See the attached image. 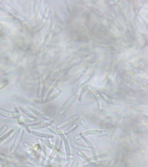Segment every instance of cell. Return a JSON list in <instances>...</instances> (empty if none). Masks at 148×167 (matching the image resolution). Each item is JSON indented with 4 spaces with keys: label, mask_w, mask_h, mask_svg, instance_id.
I'll return each mask as SVG.
<instances>
[{
    "label": "cell",
    "mask_w": 148,
    "mask_h": 167,
    "mask_svg": "<svg viewBox=\"0 0 148 167\" xmlns=\"http://www.w3.org/2000/svg\"><path fill=\"white\" fill-rule=\"evenodd\" d=\"M57 135L59 136L61 139L63 141V144H64L66 151V159L68 161L71 159V156H72L70 144L65 135L63 134V132L61 129L57 128Z\"/></svg>",
    "instance_id": "cell-1"
},
{
    "label": "cell",
    "mask_w": 148,
    "mask_h": 167,
    "mask_svg": "<svg viewBox=\"0 0 148 167\" xmlns=\"http://www.w3.org/2000/svg\"><path fill=\"white\" fill-rule=\"evenodd\" d=\"M24 131V129L23 128H20L19 129L14 143H13V145H12L11 149H10V152L11 153H13L17 150L21 142L22 138H23Z\"/></svg>",
    "instance_id": "cell-2"
},
{
    "label": "cell",
    "mask_w": 148,
    "mask_h": 167,
    "mask_svg": "<svg viewBox=\"0 0 148 167\" xmlns=\"http://www.w3.org/2000/svg\"><path fill=\"white\" fill-rule=\"evenodd\" d=\"M79 95V93H77L75 94L74 95H73L68 101H66L63 104V105L61 108V110H60V115H63V114H64L65 113L66 111L70 108L71 105L75 102V101H76V100L77 99V98H78Z\"/></svg>",
    "instance_id": "cell-3"
},
{
    "label": "cell",
    "mask_w": 148,
    "mask_h": 167,
    "mask_svg": "<svg viewBox=\"0 0 148 167\" xmlns=\"http://www.w3.org/2000/svg\"><path fill=\"white\" fill-rule=\"evenodd\" d=\"M109 133L107 130H90L79 134L80 136L87 137L88 136H105Z\"/></svg>",
    "instance_id": "cell-4"
},
{
    "label": "cell",
    "mask_w": 148,
    "mask_h": 167,
    "mask_svg": "<svg viewBox=\"0 0 148 167\" xmlns=\"http://www.w3.org/2000/svg\"><path fill=\"white\" fill-rule=\"evenodd\" d=\"M87 88L88 89L90 90V92L93 94V95H94V97H95L96 99V102H97V106H98V109H99V110L101 111L103 110V102H102V99H101V96L100 93L97 91V89H96L95 88L93 87L91 85H88Z\"/></svg>",
    "instance_id": "cell-5"
},
{
    "label": "cell",
    "mask_w": 148,
    "mask_h": 167,
    "mask_svg": "<svg viewBox=\"0 0 148 167\" xmlns=\"http://www.w3.org/2000/svg\"><path fill=\"white\" fill-rule=\"evenodd\" d=\"M54 122V120L51 119L48 120V121L44 122H42L37 124L34 125L29 126V128L31 130H38V129H43L48 127L53 124Z\"/></svg>",
    "instance_id": "cell-6"
},
{
    "label": "cell",
    "mask_w": 148,
    "mask_h": 167,
    "mask_svg": "<svg viewBox=\"0 0 148 167\" xmlns=\"http://www.w3.org/2000/svg\"><path fill=\"white\" fill-rule=\"evenodd\" d=\"M82 138L83 140V141L85 142V143L87 145V147H88L90 150L91 151L92 153L93 156L97 155V152H96V149L93 145V144L86 137L83 136H80L79 135L76 136L74 137L75 139L78 140L79 139Z\"/></svg>",
    "instance_id": "cell-7"
},
{
    "label": "cell",
    "mask_w": 148,
    "mask_h": 167,
    "mask_svg": "<svg viewBox=\"0 0 148 167\" xmlns=\"http://www.w3.org/2000/svg\"><path fill=\"white\" fill-rule=\"evenodd\" d=\"M16 131L15 129H12L9 131L8 133L5 134L4 136H2L0 138V145L8 143L9 141L13 138L15 134Z\"/></svg>",
    "instance_id": "cell-8"
},
{
    "label": "cell",
    "mask_w": 148,
    "mask_h": 167,
    "mask_svg": "<svg viewBox=\"0 0 148 167\" xmlns=\"http://www.w3.org/2000/svg\"><path fill=\"white\" fill-rule=\"evenodd\" d=\"M66 137L67 138L68 141H69V144H71L72 147L74 148V149L86 151H90V150L87 146L76 142L74 141L69 136V135H66Z\"/></svg>",
    "instance_id": "cell-9"
},
{
    "label": "cell",
    "mask_w": 148,
    "mask_h": 167,
    "mask_svg": "<svg viewBox=\"0 0 148 167\" xmlns=\"http://www.w3.org/2000/svg\"><path fill=\"white\" fill-rule=\"evenodd\" d=\"M61 144L62 140L61 138L58 139L56 141L55 145H54V148L52 149L53 151H52L48 161L49 163L53 161L54 157H55V156L58 153Z\"/></svg>",
    "instance_id": "cell-10"
},
{
    "label": "cell",
    "mask_w": 148,
    "mask_h": 167,
    "mask_svg": "<svg viewBox=\"0 0 148 167\" xmlns=\"http://www.w3.org/2000/svg\"><path fill=\"white\" fill-rule=\"evenodd\" d=\"M78 118L79 115H77V114H75V115H73V116L71 117L70 119H68L67 121H66L58 125V126H57V128L61 129L67 127L71 125L73 123L76 122L78 119Z\"/></svg>",
    "instance_id": "cell-11"
},
{
    "label": "cell",
    "mask_w": 148,
    "mask_h": 167,
    "mask_svg": "<svg viewBox=\"0 0 148 167\" xmlns=\"http://www.w3.org/2000/svg\"><path fill=\"white\" fill-rule=\"evenodd\" d=\"M28 108L29 110L36 118H40L42 119L46 120H50V116L45 115L44 114L42 113L41 111L36 110V109L31 106L28 107Z\"/></svg>",
    "instance_id": "cell-12"
},
{
    "label": "cell",
    "mask_w": 148,
    "mask_h": 167,
    "mask_svg": "<svg viewBox=\"0 0 148 167\" xmlns=\"http://www.w3.org/2000/svg\"><path fill=\"white\" fill-rule=\"evenodd\" d=\"M123 120V116H120V117H119L118 119H117V120L115 126H114V127H113V131H112V133H111V136H110V138L111 139V140L115 138V137H116V135H117V133L118 131L119 128H120V127L121 125Z\"/></svg>",
    "instance_id": "cell-13"
},
{
    "label": "cell",
    "mask_w": 148,
    "mask_h": 167,
    "mask_svg": "<svg viewBox=\"0 0 148 167\" xmlns=\"http://www.w3.org/2000/svg\"><path fill=\"white\" fill-rule=\"evenodd\" d=\"M0 115L8 119L17 118L21 116V114L19 112H9L1 108H0Z\"/></svg>",
    "instance_id": "cell-14"
},
{
    "label": "cell",
    "mask_w": 148,
    "mask_h": 167,
    "mask_svg": "<svg viewBox=\"0 0 148 167\" xmlns=\"http://www.w3.org/2000/svg\"><path fill=\"white\" fill-rule=\"evenodd\" d=\"M101 97L104 99V100L106 102L109 103V104H112L115 105H121L122 103L121 101L118 100L113 98V97H110L107 95H106L104 93H102L101 94Z\"/></svg>",
    "instance_id": "cell-15"
},
{
    "label": "cell",
    "mask_w": 148,
    "mask_h": 167,
    "mask_svg": "<svg viewBox=\"0 0 148 167\" xmlns=\"http://www.w3.org/2000/svg\"><path fill=\"white\" fill-rule=\"evenodd\" d=\"M30 133L35 136L43 138L53 139L54 138V136L53 135L38 132V131H35V130H31Z\"/></svg>",
    "instance_id": "cell-16"
},
{
    "label": "cell",
    "mask_w": 148,
    "mask_h": 167,
    "mask_svg": "<svg viewBox=\"0 0 148 167\" xmlns=\"http://www.w3.org/2000/svg\"><path fill=\"white\" fill-rule=\"evenodd\" d=\"M107 156L108 155L106 154H101L98 155L93 156V157L88 158L87 160L85 161V162H84V164H88V163H91V162H93V161H98L100 159L106 158Z\"/></svg>",
    "instance_id": "cell-17"
},
{
    "label": "cell",
    "mask_w": 148,
    "mask_h": 167,
    "mask_svg": "<svg viewBox=\"0 0 148 167\" xmlns=\"http://www.w3.org/2000/svg\"><path fill=\"white\" fill-rule=\"evenodd\" d=\"M60 81H61V79H57V80L54 82V83H53L51 86H50V89H49L48 90L46 94L45 95L44 97V99H43V101H42V103L44 102V101H45L48 97L50 95V94H51L52 93V92H53V90H54V89L56 88V87L58 86V84L59 83Z\"/></svg>",
    "instance_id": "cell-18"
},
{
    "label": "cell",
    "mask_w": 148,
    "mask_h": 167,
    "mask_svg": "<svg viewBox=\"0 0 148 167\" xmlns=\"http://www.w3.org/2000/svg\"><path fill=\"white\" fill-rule=\"evenodd\" d=\"M37 141L38 144L41 148L42 151V155L45 158L47 155V151L46 146L44 144L43 142V141L40 138L37 139Z\"/></svg>",
    "instance_id": "cell-19"
},
{
    "label": "cell",
    "mask_w": 148,
    "mask_h": 167,
    "mask_svg": "<svg viewBox=\"0 0 148 167\" xmlns=\"http://www.w3.org/2000/svg\"><path fill=\"white\" fill-rule=\"evenodd\" d=\"M21 152L22 154L24 156V157H25L28 161H29L31 163L33 164L36 167H42V166L39 165L38 163H36V162L29 155V154H28L27 153V152H26L24 150H21Z\"/></svg>",
    "instance_id": "cell-20"
},
{
    "label": "cell",
    "mask_w": 148,
    "mask_h": 167,
    "mask_svg": "<svg viewBox=\"0 0 148 167\" xmlns=\"http://www.w3.org/2000/svg\"><path fill=\"white\" fill-rule=\"evenodd\" d=\"M24 146L26 147V149H28L30 154L34 156L39 155L37 153V152L36 151L34 147H33L32 145L27 142H24Z\"/></svg>",
    "instance_id": "cell-21"
},
{
    "label": "cell",
    "mask_w": 148,
    "mask_h": 167,
    "mask_svg": "<svg viewBox=\"0 0 148 167\" xmlns=\"http://www.w3.org/2000/svg\"><path fill=\"white\" fill-rule=\"evenodd\" d=\"M62 92V89L59 90L58 92H56L53 94L52 95L50 96L47 99V100L44 102H43V103H48V102H50L51 101H53L55 98H56V97H58V96H59Z\"/></svg>",
    "instance_id": "cell-22"
},
{
    "label": "cell",
    "mask_w": 148,
    "mask_h": 167,
    "mask_svg": "<svg viewBox=\"0 0 148 167\" xmlns=\"http://www.w3.org/2000/svg\"><path fill=\"white\" fill-rule=\"evenodd\" d=\"M44 83L42 81H40L38 85V89H37V95L38 97H41L43 96L44 94Z\"/></svg>",
    "instance_id": "cell-23"
},
{
    "label": "cell",
    "mask_w": 148,
    "mask_h": 167,
    "mask_svg": "<svg viewBox=\"0 0 148 167\" xmlns=\"http://www.w3.org/2000/svg\"><path fill=\"white\" fill-rule=\"evenodd\" d=\"M77 125L76 124H74L72 125L69 127L66 128V129H65L63 132V134L65 135H68L69 133H71V132H73L74 130H75L77 129Z\"/></svg>",
    "instance_id": "cell-24"
},
{
    "label": "cell",
    "mask_w": 148,
    "mask_h": 167,
    "mask_svg": "<svg viewBox=\"0 0 148 167\" xmlns=\"http://www.w3.org/2000/svg\"><path fill=\"white\" fill-rule=\"evenodd\" d=\"M20 109L22 111V112L24 114H26V115H28V117H30V118H33V119H38V118H36V116H34L31 111H30L28 110L27 109L24 108L23 107H20Z\"/></svg>",
    "instance_id": "cell-25"
},
{
    "label": "cell",
    "mask_w": 148,
    "mask_h": 167,
    "mask_svg": "<svg viewBox=\"0 0 148 167\" xmlns=\"http://www.w3.org/2000/svg\"><path fill=\"white\" fill-rule=\"evenodd\" d=\"M43 141L44 144L49 149H51L52 150L54 148V145L52 144V143H50V141L48 140V139L47 138H43Z\"/></svg>",
    "instance_id": "cell-26"
},
{
    "label": "cell",
    "mask_w": 148,
    "mask_h": 167,
    "mask_svg": "<svg viewBox=\"0 0 148 167\" xmlns=\"http://www.w3.org/2000/svg\"><path fill=\"white\" fill-rule=\"evenodd\" d=\"M80 123L81 126L83 127V128H84L85 130H86V131H88L90 130V128L89 127L87 124L86 123V122H85L84 120L82 119L80 120Z\"/></svg>",
    "instance_id": "cell-27"
},
{
    "label": "cell",
    "mask_w": 148,
    "mask_h": 167,
    "mask_svg": "<svg viewBox=\"0 0 148 167\" xmlns=\"http://www.w3.org/2000/svg\"><path fill=\"white\" fill-rule=\"evenodd\" d=\"M77 154L81 158H83V160H85V161H86V160L88 159V157H87V156L81 151H78Z\"/></svg>",
    "instance_id": "cell-28"
},
{
    "label": "cell",
    "mask_w": 148,
    "mask_h": 167,
    "mask_svg": "<svg viewBox=\"0 0 148 167\" xmlns=\"http://www.w3.org/2000/svg\"><path fill=\"white\" fill-rule=\"evenodd\" d=\"M53 159H54V161L58 162V163H63L68 162L67 159H65V158H55Z\"/></svg>",
    "instance_id": "cell-29"
},
{
    "label": "cell",
    "mask_w": 148,
    "mask_h": 167,
    "mask_svg": "<svg viewBox=\"0 0 148 167\" xmlns=\"http://www.w3.org/2000/svg\"><path fill=\"white\" fill-rule=\"evenodd\" d=\"M8 129V126L7 125L4 126L0 129V137L4 134V132Z\"/></svg>",
    "instance_id": "cell-30"
},
{
    "label": "cell",
    "mask_w": 148,
    "mask_h": 167,
    "mask_svg": "<svg viewBox=\"0 0 148 167\" xmlns=\"http://www.w3.org/2000/svg\"><path fill=\"white\" fill-rule=\"evenodd\" d=\"M47 128L50 130V131H51V132H52L53 133H54V134L57 135V128H55V127H53L50 126L47 127Z\"/></svg>",
    "instance_id": "cell-31"
},
{
    "label": "cell",
    "mask_w": 148,
    "mask_h": 167,
    "mask_svg": "<svg viewBox=\"0 0 148 167\" xmlns=\"http://www.w3.org/2000/svg\"><path fill=\"white\" fill-rule=\"evenodd\" d=\"M96 164L94 162H91V163H88V164L86 165V166H84L82 167H93L96 166Z\"/></svg>",
    "instance_id": "cell-32"
},
{
    "label": "cell",
    "mask_w": 148,
    "mask_h": 167,
    "mask_svg": "<svg viewBox=\"0 0 148 167\" xmlns=\"http://www.w3.org/2000/svg\"><path fill=\"white\" fill-rule=\"evenodd\" d=\"M74 162V160L73 159H70L69 161L67 162V164L65 167H71Z\"/></svg>",
    "instance_id": "cell-33"
},
{
    "label": "cell",
    "mask_w": 148,
    "mask_h": 167,
    "mask_svg": "<svg viewBox=\"0 0 148 167\" xmlns=\"http://www.w3.org/2000/svg\"><path fill=\"white\" fill-rule=\"evenodd\" d=\"M7 81H4V82H3L2 83L0 84V89H3L4 87H5L6 86L7 84Z\"/></svg>",
    "instance_id": "cell-34"
},
{
    "label": "cell",
    "mask_w": 148,
    "mask_h": 167,
    "mask_svg": "<svg viewBox=\"0 0 148 167\" xmlns=\"http://www.w3.org/2000/svg\"><path fill=\"white\" fill-rule=\"evenodd\" d=\"M113 162H114V160L112 159L108 163L107 165L105 167H111L113 165Z\"/></svg>",
    "instance_id": "cell-35"
},
{
    "label": "cell",
    "mask_w": 148,
    "mask_h": 167,
    "mask_svg": "<svg viewBox=\"0 0 148 167\" xmlns=\"http://www.w3.org/2000/svg\"><path fill=\"white\" fill-rule=\"evenodd\" d=\"M76 167H80V163H79V162H77V163Z\"/></svg>",
    "instance_id": "cell-36"
},
{
    "label": "cell",
    "mask_w": 148,
    "mask_h": 167,
    "mask_svg": "<svg viewBox=\"0 0 148 167\" xmlns=\"http://www.w3.org/2000/svg\"><path fill=\"white\" fill-rule=\"evenodd\" d=\"M104 165H96V166L93 167H104Z\"/></svg>",
    "instance_id": "cell-37"
}]
</instances>
